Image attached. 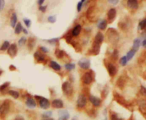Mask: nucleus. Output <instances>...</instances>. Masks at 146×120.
<instances>
[{"label":"nucleus","mask_w":146,"mask_h":120,"mask_svg":"<svg viewBox=\"0 0 146 120\" xmlns=\"http://www.w3.org/2000/svg\"><path fill=\"white\" fill-rule=\"evenodd\" d=\"M34 97H35L36 99H37L39 101V105L42 109L47 110L50 107V102L49 101L48 99L45 98H43V97H41V96H38V95H35Z\"/></svg>","instance_id":"obj_1"},{"label":"nucleus","mask_w":146,"mask_h":120,"mask_svg":"<svg viewBox=\"0 0 146 120\" xmlns=\"http://www.w3.org/2000/svg\"><path fill=\"white\" fill-rule=\"evenodd\" d=\"M62 90L65 95H71L73 93V87L69 82L66 81L62 84Z\"/></svg>","instance_id":"obj_2"},{"label":"nucleus","mask_w":146,"mask_h":120,"mask_svg":"<svg viewBox=\"0 0 146 120\" xmlns=\"http://www.w3.org/2000/svg\"><path fill=\"white\" fill-rule=\"evenodd\" d=\"M10 104L9 100H5L0 106V114L1 115H6L9 111Z\"/></svg>","instance_id":"obj_3"},{"label":"nucleus","mask_w":146,"mask_h":120,"mask_svg":"<svg viewBox=\"0 0 146 120\" xmlns=\"http://www.w3.org/2000/svg\"><path fill=\"white\" fill-rule=\"evenodd\" d=\"M92 71H91V72H86L83 76L82 80H83V82L85 84H90V83H92V81L94 80V76L92 74Z\"/></svg>","instance_id":"obj_4"},{"label":"nucleus","mask_w":146,"mask_h":120,"mask_svg":"<svg viewBox=\"0 0 146 120\" xmlns=\"http://www.w3.org/2000/svg\"><path fill=\"white\" fill-rule=\"evenodd\" d=\"M78 66L83 69H88L90 68V66H91L90 60L88 59H81L78 61Z\"/></svg>","instance_id":"obj_5"},{"label":"nucleus","mask_w":146,"mask_h":120,"mask_svg":"<svg viewBox=\"0 0 146 120\" xmlns=\"http://www.w3.org/2000/svg\"><path fill=\"white\" fill-rule=\"evenodd\" d=\"M87 103V99L86 98V96L83 95H81L78 96V100H77V106L80 108H83L84 107Z\"/></svg>","instance_id":"obj_6"},{"label":"nucleus","mask_w":146,"mask_h":120,"mask_svg":"<svg viewBox=\"0 0 146 120\" xmlns=\"http://www.w3.org/2000/svg\"><path fill=\"white\" fill-rule=\"evenodd\" d=\"M9 55L11 57H14L16 54H17V46L16 44H11L9 45L8 51H7Z\"/></svg>","instance_id":"obj_7"},{"label":"nucleus","mask_w":146,"mask_h":120,"mask_svg":"<svg viewBox=\"0 0 146 120\" xmlns=\"http://www.w3.org/2000/svg\"><path fill=\"white\" fill-rule=\"evenodd\" d=\"M70 115L66 110H60L58 112V120H68Z\"/></svg>","instance_id":"obj_8"},{"label":"nucleus","mask_w":146,"mask_h":120,"mask_svg":"<svg viewBox=\"0 0 146 120\" xmlns=\"http://www.w3.org/2000/svg\"><path fill=\"white\" fill-rule=\"evenodd\" d=\"M107 68H108V74L111 77L114 76L116 74L117 69L113 64H108L107 66Z\"/></svg>","instance_id":"obj_9"},{"label":"nucleus","mask_w":146,"mask_h":120,"mask_svg":"<svg viewBox=\"0 0 146 120\" xmlns=\"http://www.w3.org/2000/svg\"><path fill=\"white\" fill-rule=\"evenodd\" d=\"M89 100L96 107H98L101 103V100L100 98H97V97H95V96H93V95L89 96Z\"/></svg>","instance_id":"obj_10"},{"label":"nucleus","mask_w":146,"mask_h":120,"mask_svg":"<svg viewBox=\"0 0 146 120\" xmlns=\"http://www.w3.org/2000/svg\"><path fill=\"white\" fill-rule=\"evenodd\" d=\"M26 105L29 108L33 109V108L36 107V106H37V103H36V102H35V100H34V99H33V98H31V97H29V98H27V100H26Z\"/></svg>","instance_id":"obj_11"},{"label":"nucleus","mask_w":146,"mask_h":120,"mask_svg":"<svg viewBox=\"0 0 146 120\" xmlns=\"http://www.w3.org/2000/svg\"><path fill=\"white\" fill-rule=\"evenodd\" d=\"M100 45L94 42L92 49L91 50V53L94 55H98L100 52Z\"/></svg>","instance_id":"obj_12"},{"label":"nucleus","mask_w":146,"mask_h":120,"mask_svg":"<svg viewBox=\"0 0 146 120\" xmlns=\"http://www.w3.org/2000/svg\"><path fill=\"white\" fill-rule=\"evenodd\" d=\"M51 105L54 108H58V109H61L63 107V103L62 100H59V99H56V100H53Z\"/></svg>","instance_id":"obj_13"},{"label":"nucleus","mask_w":146,"mask_h":120,"mask_svg":"<svg viewBox=\"0 0 146 120\" xmlns=\"http://www.w3.org/2000/svg\"><path fill=\"white\" fill-rule=\"evenodd\" d=\"M127 4L128 7L132 9H137L138 8V2L136 0H128Z\"/></svg>","instance_id":"obj_14"},{"label":"nucleus","mask_w":146,"mask_h":120,"mask_svg":"<svg viewBox=\"0 0 146 120\" xmlns=\"http://www.w3.org/2000/svg\"><path fill=\"white\" fill-rule=\"evenodd\" d=\"M103 40H104V36H103V35L101 33H98L96 34V37H95L94 42H96V43H97L98 45H100L103 42Z\"/></svg>","instance_id":"obj_15"},{"label":"nucleus","mask_w":146,"mask_h":120,"mask_svg":"<svg viewBox=\"0 0 146 120\" xmlns=\"http://www.w3.org/2000/svg\"><path fill=\"white\" fill-rule=\"evenodd\" d=\"M107 15H108V20H113V19L115 17V16H116V10H115V9H114V8L110 9L108 11Z\"/></svg>","instance_id":"obj_16"},{"label":"nucleus","mask_w":146,"mask_h":120,"mask_svg":"<svg viewBox=\"0 0 146 120\" xmlns=\"http://www.w3.org/2000/svg\"><path fill=\"white\" fill-rule=\"evenodd\" d=\"M81 31V26L80 25H76L74 27V28L72 30L71 34H72L73 36H78L80 34Z\"/></svg>","instance_id":"obj_17"},{"label":"nucleus","mask_w":146,"mask_h":120,"mask_svg":"<svg viewBox=\"0 0 146 120\" xmlns=\"http://www.w3.org/2000/svg\"><path fill=\"white\" fill-rule=\"evenodd\" d=\"M107 25H108V23H107V21H106V20H99V22L98 23V28L99 29H100V30H103L106 28Z\"/></svg>","instance_id":"obj_18"},{"label":"nucleus","mask_w":146,"mask_h":120,"mask_svg":"<svg viewBox=\"0 0 146 120\" xmlns=\"http://www.w3.org/2000/svg\"><path fill=\"white\" fill-rule=\"evenodd\" d=\"M16 22H17V16H16V13H14V14H12L11 17V26L12 28H14Z\"/></svg>","instance_id":"obj_19"},{"label":"nucleus","mask_w":146,"mask_h":120,"mask_svg":"<svg viewBox=\"0 0 146 120\" xmlns=\"http://www.w3.org/2000/svg\"><path fill=\"white\" fill-rule=\"evenodd\" d=\"M50 66L52 68L53 70L55 71H60L61 70V66L58 64L57 62L54 61H51V63H50Z\"/></svg>","instance_id":"obj_20"},{"label":"nucleus","mask_w":146,"mask_h":120,"mask_svg":"<svg viewBox=\"0 0 146 120\" xmlns=\"http://www.w3.org/2000/svg\"><path fill=\"white\" fill-rule=\"evenodd\" d=\"M34 57H35V59L37 60V61H44V56L41 54L40 52H36L35 53H34Z\"/></svg>","instance_id":"obj_21"},{"label":"nucleus","mask_w":146,"mask_h":120,"mask_svg":"<svg viewBox=\"0 0 146 120\" xmlns=\"http://www.w3.org/2000/svg\"><path fill=\"white\" fill-rule=\"evenodd\" d=\"M141 45V40L140 39H136L133 42V50L137 52V50L139 49Z\"/></svg>","instance_id":"obj_22"},{"label":"nucleus","mask_w":146,"mask_h":120,"mask_svg":"<svg viewBox=\"0 0 146 120\" xmlns=\"http://www.w3.org/2000/svg\"><path fill=\"white\" fill-rule=\"evenodd\" d=\"M55 55H56L58 59H61V58L63 57V56L65 55V52L63 50H58L57 49L55 51Z\"/></svg>","instance_id":"obj_23"},{"label":"nucleus","mask_w":146,"mask_h":120,"mask_svg":"<svg viewBox=\"0 0 146 120\" xmlns=\"http://www.w3.org/2000/svg\"><path fill=\"white\" fill-rule=\"evenodd\" d=\"M125 82V81L124 80V79L122 78V77H120V78H119V79H118V80H117V85L122 89L124 87Z\"/></svg>","instance_id":"obj_24"},{"label":"nucleus","mask_w":146,"mask_h":120,"mask_svg":"<svg viewBox=\"0 0 146 120\" xmlns=\"http://www.w3.org/2000/svg\"><path fill=\"white\" fill-rule=\"evenodd\" d=\"M23 30V27H22V25H21V23H18L16 25V28H15V32L16 34H19L21 33V31Z\"/></svg>","instance_id":"obj_25"},{"label":"nucleus","mask_w":146,"mask_h":120,"mask_svg":"<svg viewBox=\"0 0 146 120\" xmlns=\"http://www.w3.org/2000/svg\"><path fill=\"white\" fill-rule=\"evenodd\" d=\"M136 51H135L134 50H131L128 53H127V56H126V57H127V60H128H128H131L133 57H134V55H135V54H136Z\"/></svg>","instance_id":"obj_26"},{"label":"nucleus","mask_w":146,"mask_h":120,"mask_svg":"<svg viewBox=\"0 0 146 120\" xmlns=\"http://www.w3.org/2000/svg\"><path fill=\"white\" fill-rule=\"evenodd\" d=\"M146 28V19L142 20L139 23V25H138V29L139 30H144Z\"/></svg>","instance_id":"obj_27"},{"label":"nucleus","mask_w":146,"mask_h":120,"mask_svg":"<svg viewBox=\"0 0 146 120\" xmlns=\"http://www.w3.org/2000/svg\"><path fill=\"white\" fill-rule=\"evenodd\" d=\"M9 94L10 95H11L14 98H15V99H17L19 97V92H17V91H16V90H9Z\"/></svg>","instance_id":"obj_28"},{"label":"nucleus","mask_w":146,"mask_h":120,"mask_svg":"<svg viewBox=\"0 0 146 120\" xmlns=\"http://www.w3.org/2000/svg\"><path fill=\"white\" fill-rule=\"evenodd\" d=\"M9 41H4V43L2 44L1 45V48H0V50H1V51H4V50H7L8 48H9Z\"/></svg>","instance_id":"obj_29"},{"label":"nucleus","mask_w":146,"mask_h":120,"mask_svg":"<svg viewBox=\"0 0 146 120\" xmlns=\"http://www.w3.org/2000/svg\"><path fill=\"white\" fill-rule=\"evenodd\" d=\"M51 116H52V112L51 111H48V112H45L42 115V117L44 119H49V118H51Z\"/></svg>","instance_id":"obj_30"},{"label":"nucleus","mask_w":146,"mask_h":120,"mask_svg":"<svg viewBox=\"0 0 146 120\" xmlns=\"http://www.w3.org/2000/svg\"><path fill=\"white\" fill-rule=\"evenodd\" d=\"M28 47H29V48L31 50L33 47H34V40L33 39V38H29V40H28Z\"/></svg>","instance_id":"obj_31"},{"label":"nucleus","mask_w":146,"mask_h":120,"mask_svg":"<svg viewBox=\"0 0 146 120\" xmlns=\"http://www.w3.org/2000/svg\"><path fill=\"white\" fill-rule=\"evenodd\" d=\"M65 68L66 69H67L68 71H71L75 69V64H71V63H68L65 64Z\"/></svg>","instance_id":"obj_32"},{"label":"nucleus","mask_w":146,"mask_h":120,"mask_svg":"<svg viewBox=\"0 0 146 120\" xmlns=\"http://www.w3.org/2000/svg\"><path fill=\"white\" fill-rule=\"evenodd\" d=\"M128 63V60H127V57L126 56H124L123 57H121V59L120 60V64L122 66H125Z\"/></svg>","instance_id":"obj_33"},{"label":"nucleus","mask_w":146,"mask_h":120,"mask_svg":"<svg viewBox=\"0 0 146 120\" xmlns=\"http://www.w3.org/2000/svg\"><path fill=\"white\" fill-rule=\"evenodd\" d=\"M10 85V83L9 82H6L4 84L0 86V91H4L6 88H7L9 87V85Z\"/></svg>","instance_id":"obj_34"},{"label":"nucleus","mask_w":146,"mask_h":120,"mask_svg":"<svg viewBox=\"0 0 146 120\" xmlns=\"http://www.w3.org/2000/svg\"><path fill=\"white\" fill-rule=\"evenodd\" d=\"M48 20H49V22H50L51 23H55L56 21V16L55 15L50 16L48 18Z\"/></svg>","instance_id":"obj_35"},{"label":"nucleus","mask_w":146,"mask_h":120,"mask_svg":"<svg viewBox=\"0 0 146 120\" xmlns=\"http://www.w3.org/2000/svg\"><path fill=\"white\" fill-rule=\"evenodd\" d=\"M72 38H73V35L71 34V33H68V34L66 35V42H67L68 43H71V41H72Z\"/></svg>","instance_id":"obj_36"},{"label":"nucleus","mask_w":146,"mask_h":120,"mask_svg":"<svg viewBox=\"0 0 146 120\" xmlns=\"http://www.w3.org/2000/svg\"><path fill=\"white\" fill-rule=\"evenodd\" d=\"M110 120H123V119L118 117V115L115 113H113L112 115H110Z\"/></svg>","instance_id":"obj_37"},{"label":"nucleus","mask_w":146,"mask_h":120,"mask_svg":"<svg viewBox=\"0 0 146 120\" xmlns=\"http://www.w3.org/2000/svg\"><path fill=\"white\" fill-rule=\"evenodd\" d=\"M26 38L25 37H22L20 40H19V46H22V45H24L25 43H26Z\"/></svg>","instance_id":"obj_38"},{"label":"nucleus","mask_w":146,"mask_h":120,"mask_svg":"<svg viewBox=\"0 0 146 120\" xmlns=\"http://www.w3.org/2000/svg\"><path fill=\"white\" fill-rule=\"evenodd\" d=\"M24 23H25L26 27L29 28L31 26V21L30 19H24Z\"/></svg>","instance_id":"obj_39"},{"label":"nucleus","mask_w":146,"mask_h":120,"mask_svg":"<svg viewBox=\"0 0 146 120\" xmlns=\"http://www.w3.org/2000/svg\"><path fill=\"white\" fill-rule=\"evenodd\" d=\"M118 51L117 50H115L113 51V54H112V57L114 59V60H117L118 58Z\"/></svg>","instance_id":"obj_40"},{"label":"nucleus","mask_w":146,"mask_h":120,"mask_svg":"<svg viewBox=\"0 0 146 120\" xmlns=\"http://www.w3.org/2000/svg\"><path fill=\"white\" fill-rule=\"evenodd\" d=\"M58 40L59 39L58 38H53V39H51V40H47L48 42H49L50 44H56V43H57L58 42Z\"/></svg>","instance_id":"obj_41"},{"label":"nucleus","mask_w":146,"mask_h":120,"mask_svg":"<svg viewBox=\"0 0 146 120\" xmlns=\"http://www.w3.org/2000/svg\"><path fill=\"white\" fill-rule=\"evenodd\" d=\"M84 2V1H80L77 4V11L78 12L81 11V8H82V6H83V3Z\"/></svg>","instance_id":"obj_42"},{"label":"nucleus","mask_w":146,"mask_h":120,"mask_svg":"<svg viewBox=\"0 0 146 120\" xmlns=\"http://www.w3.org/2000/svg\"><path fill=\"white\" fill-rule=\"evenodd\" d=\"M141 93L143 95H146V88L144 87L143 85H141V90H140Z\"/></svg>","instance_id":"obj_43"},{"label":"nucleus","mask_w":146,"mask_h":120,"mask_svg":"<svg viewBox=\"0 0 146 120\" xmlns=\"http://www.w3.org/2000/svg\"><path fill=\"white\" fill-rule=\"evenodd\" d=\"M4 5H5V1L3 0H0V11L3 10Z\"/></svg>","instance_id":"obj_44"},{"label":"nucleus","mask_w":146,"mask_h":120,"mask_svg":"<svg viewBox=\"0 0 146 120\" xmlns=\"http://www.w3.org/2000/svg\"><path fill=\"white\" fill-rule=\"evenodd\" d=\"M39 9L41 11H42V12H45L46 10H47V6H40L39 8Z\"/></svg>","instance_id":"obj_45"},{"label":"nucleus","mask_w":146,"mask_h":120,"mask_svg":"<svg viewBox=\"0 0 146 120\" xmlns=\"http://www.w3.org/2000/svg\"><path fill=\"white\" fill-rule=\"evenodd\" d=\"M40 50H41V51H42L44 53H48V52H49L48 49H47V47H40Z\"/></svg>","instance_id":"obj_46"},{"label":"nucleus","mask_w":146,"mask_h":120,"mask_svg":"<svg viewBox=\"0 0 146 120\" xmlns=\"http://www.w3.org/2000/svg\"><path fill=\"white\" fill-rule=\"evenodd\" d=\"M108 2L113 4H117L119 2V1H118V0H109Z\"/></svg>","instance_id":"obj_47"},{"label":"nucleus","mask_w":146,"mask_h":120,"mask_svg":"<svg viewBox=\"0 0 146 120\" xmlns=\"http://www.w3.org/2000/svg\"><path fill=\"white\" fill-rule=\"evenodd\" d=\"M101 95L103 96V95H104V98H105L106 96H107V95H108V92L106 91V89H104V90L102 91V93H101Z\"/></svg>","instance_id":"obj_48"},{"label":"nucleus","mask_w":146,"mask_h":120,"mask_svg":"<svg viewBox=\"0 0 146 120\" xmlns=\"http://www.w3.org/2000/svg\"><path fill=\"white\" fill-rule=\"evenodd\" d=\"M14 120H24V119L22 116H17Z\"/></svg>","instance_id":"obj_49"},{"label":"nucleus","mask_w":146,"mask_h":120,"mask_svg":"<svg viewBox=\"0 0 146 120\" xmlns=\"http://www.w3.org/2000/svg\"><path fill=\"white\" fill-rule=\"evenodd\" d=\"M16 68L15 66H14V65H12V64H11V65L9 66V70L10 71H14L16 70Z\"/></svg>","instance_id":"obj_50"},{"label":"nucleus","mask_w":146,"mask_h":120,"mask_svg":"<svg viewBox=\"0 0 146 120\" xmlns=\"http://www.w3.org/2000/svg\"><path fill=\"white\" fill-rule=\"evenodd\" d=\"M142 45H143V47H146V39H145V40L142 42Z\"/></svg>","instance_id":"obj_51"},{"label":"nucleus","mask_w":146,"mask_h":120,"mask_svg":"<svg viewBox=\"0 0 146 120\" xmlns=\"http://www.w3.org/2000/svg\"><path fill=\"white\" fill-rule=\"evenodd\" d=\"M37 2H38V4H39V5H42V4L44 2V0H39V1H38Z\"/></svg>","instance_id":"obj_52"},{"label":"nucleus","mask_w":146,"mask_h":120,"mask_svg":"<svg viewBox=\"0 0 146 120\" xmlns=\"http://www.w3.org/2000/svg\"><path fill=\"white\" fill-rule=\"evenodd\" d=\"M23 31H24V33H25V34H28V31L26 30V29H24V28H23Z\"/></svg>","instance_id":"obj_53"},{"label":"nucleus","mask_w":146,"mask_h":120,"mask_svg":"<svg viewBox=\"0 0 146 120\" xmlns=\"http://www.w3.org/2000/svg\"><path fill=\"white\" fill-rule=\"evenodd\" d=\"M42 120H54L52 118H49V119H43Z\"/></svg>","instance_id":"obj_54"},{"label":"nucleus","mask_w":146,"mask_h":120,"mask_svg":"<svg viewBox=\"0 0 146 120\" xmlns=\"http://www.w3.org/2000/svg\"><path fill=\"white\" fill-rule=\"evenodd\" d=\"M2 72H3V71H2V70H0V76L1 75V74H2Z\"/></svg>","instance_id":"obj_55"}]
</instances>
